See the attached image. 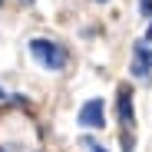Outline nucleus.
I'll use <instances>...</instances> for the list:
<instances>
[{"instance_id":"nucleus-2","label":"nucleus","mask_w":152,"mask_h":152,"mask_svg":"<svg viewBox=\"0 0 152 152\" xmlns=\"http://www.w3.org/2000/svg\"><path fill=\"white\" fill-rule=\"evenodd\" d=\"M80 126L83 129H103L106 126V113H103V99H89V103H83L80 109Z\"/></svg>"},{"instance_id":"nucleus-1","label":"nucleus","mask_w":152,"mask_h":152,"mask_svg":"<svg viewBox=\"0 0 152 152\" xmlns=\"http://www.w3.org/2000/svg\"><path fill=\"white\" fill-rule=\"evenodd\" d=\"M30 56L43 66V69H66V50L53 40H30Z\"/></svg>"},{"instance_id":"nucleus-8","label":"nucleus","mask_w":152,"mask_h":152,"mask_svg":"<svg viewBox=\"0 0 152 152\" xmlns=\"http://www.w3.org/2000/svg\"><path fill=\"white\" fill-rule=\"evenodd\" d=\"M99 4H103V0H99Z\"/></svg>"},{"instance_id":"nucleus-7","label":"nucleus","mask_w":152,"mask_h":152,"mask_svg":"<svg viewBox=\"0 0 152 152\" xmlns=\"http://www.w3.org/2000/svg\"><path fill=\"white\" fill-rule=\"evenodd\" d=\"M145 40H149V43H152V27H149V30H145Z\"/></svg>"},{"instance_id":"nucleus-3","label":"nucleus","mask_w":152,"mask_h":152,"mask_svg":"<svg viewBox=\"0 0 152 152\" xmlns=\"http://www.w3.org/2000/svg\"><path fill=\"white\" fill-rule=\"evenodd\" d=\"M132 76H136V80H149V76H152V50L145 43H136L132 46Z\"/></svg>"},{"instance_id":"nucleus-4","label":"nucleus","mask_w":152,"mask_h":152,"mask_svg":"<svg viewBox=\"0 0 152 152\" xmlns=\"http://www.w3.org/2000/svg\"><path fill=\"white\" fill-rule=\"evenodd\" d=\"M119 122H122V129H126V139H129V129L136 126V113H132V93H129V86H122V89H119Z\"/></svg>"},{"instance_id":"nucleus-6","label":"nucleus","mask_w":152,"mask_h":152,"mask_svg":"<svg viewBox=\"0 0 152 152\" xmlns=\"http://www.w3.org/2000/svg\"><path fill=\"white\" fill-rule=\"evenodd\" d=\"M0 99H17V96H7V93H4V89H0Z\"/></svg>"},{"instance_id":"nucleus-5","label":"nucleus","mask_w":152,"mask_h":152,"mask_svg":"<svg viewBox=\"0 0 152 152\" xmlns=\"http://www.w3.org/2000/svg\"><path fill=\"white\" fill-rule=\"evenodd\" d=\"M83 149H86V152H109V149H103V145H99L96 139H89V136L83 139Z\"/></svg>"}]
</instances>
